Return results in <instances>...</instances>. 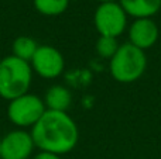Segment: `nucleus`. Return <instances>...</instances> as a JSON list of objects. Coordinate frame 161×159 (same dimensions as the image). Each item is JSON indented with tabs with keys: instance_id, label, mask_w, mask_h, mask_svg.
Returning a JSON list of instances; mask_svg holds the SVG:
<instances>
[{
	"instance_id": "11",
	"label": "nucleus",
	"mask_w": 161,
	"mask_h": 159,
	"mask_svg": "<svg viewBox=\"0 0 161 159\" xmlns=\"http://www.w3.org/2000/svg\"><path fill=\"white\" fill-rule=\"evenodd\" d=\"M38 42L34 38H31L28 35H20L13 41V45H11L13 54L11 55H14L19 59H23L25 62H30L33 59L36 51L38 49Z\"/></svg>"
},
{
	"instance_id": "1",
	"label": "nucleus",
	"mask_w": 161,
	"mask_h": 159,
	"mask_svg": "<svg viewBox=\"0 0 161 159\" xmlns=\"http://www.w3.org/2000/svg\"><path fill=\"white\" fill-rule=\"evenodd\" d=\"M30 132L38 151L51 152L59 156L69 154L79 140L78 126L65 111L47 110Z\"/></svg>"
},
{
	"instance_id": "4",
	"label": "nucleus",
	"mask_w": 161,
	"mask_h": 159,
	"mask_svg": "<svg viewBox=\"0 0 161 159\" xmlns=\"http://www.w3.org/2000/svg\"><path fill=\"white\" fill-rule=\"evenodd\" d=\"M45 111L47 107L40 96L25 93L8 101L6 114L11 124H14L17 128L25 130L33 128Z\"/></svg>"
},
{
	"instance_id": "6",
	"label": "nucleus",
	"mask_w": 161,
	"mask_h": 159,
	"mask_svg": "<svg viewBox=\"0 0 161 159\" xmlns=\"http://www.w3.org/2000/svg\"><path fill=\"white\" fill-rule=\"evenodd\" d=\"M30 66L36 75L42 79H55L65 69V59L61 51L53 45H40L36 51Z\"/></svg>"
},
{
	"instance_id": "12",
	"label": "nucleus",
	"mask_w": 161,
	"mask_h": 159,
	"mask_svg": "<svg viewBox=\"0 0 161 159\" xmlns=\"http://www.w3.org/2000/svg\"><path fill=\"white\" fill-rule=\"evenodd\" d=\"M33 4L34 8L42 16L55 17L67 10L69 0H33Z\"/></svg>"
},
{
	"instance_id": "3",
	"label": "nucleus",
	"mask_w": 161,
	"mask_h": 159,
	"mask_svg": "<svg viewBox=\"0 0 161 159\" xmlns=\"http://www.w3.org/2000/svg\"><path fill=\"white\" fill-rule=\"evenodd\" d=\"M147 69L146 51L139 49L130 42L120 44L119 49L109 59L110 76L119 83H134Z\"/></svg>"
},
{
	"instance_id": "9",
	"label": "nucleus",
	"mask_w": 161,
	"mask_h": 159,
	"mask_svg": "<svg viewBox=\"0 0 161 159\" xmlns=\"http://www.w3.org/2000/svg\"><path fill=\"white\" fill-rule=\"evenodd\" d=\"M126 14L137 18H153L161 10V0H119Z\"/></svg>"
},
{
	"instance_id": "14",
	"label": "nucleus",
	"mask_w": 161,
	"mask_h": 159,
	"mask_svg": "<svg viewBox=\"0 0 161 159\" xmlns=\"http://www.w3.org/2000/svg\"><path fill=\"white\" fill-rule=\"evenodd\" d=\"M33 159H62L59 155L57 154H51V152H42L40 151L38 154H36L33 156Z\"/></svg>"
},
{
	"instance_id": "7",
	"label": "nucleus",
	"mask_w": 161,
	"mask_h": 159,
	"mask_svg": "<svg viewBox=\"0 0 161 159\" xmlns=\"http://www.w3.org/2000/svg\"><path fill=\"white\" fill-rule=\"evenodd\" d=\"M36 149L31 132L23 128L8 131L2 138L0 159H30Z\"/></svg>"
},
{
	"instance_id": "5",
	"label": "nucleus",
	"mask_w": 161,
	"mask_h": 159,
	"mask_svg": "<svg viewBox=\"0 0 161 159\" xmlns=\"http://www.w3.org/2000/svg\"><path fill=\"white\" fill-rule=\"evenodd\" d=\"M127 17L119 2L99 3L93 14L95 28L99 35L117 38L127 30Z\"/></svg>"
},
{
	"instance_id": "10",
	"label": "nucleus",
	"mask_w": 161,
	"mask_h": 159,
	"mask_svg": "<svg viewBox=\"0 0 161 159\" xmlns=\"http://www.w3.org/2000/svg\"><path fill=\"white\" fill-rule=\"evenodd\" d=\"M42 100H44L47 110L67 113L72 104V95L68 87L62 86V85H54L45 92Z\"/></svg>"
},
{
	"instance_id": "17",
	"label": "nucleus",
	"mask_w": 161,
	"mask_h": 159,
	"mask_svg": "<svg viewBox=\"0 0 161 159\" xmlns=\"http://www.w3.org/2000/svg\"><path fill=\"white\" fill-rule=\"evenodd\" d=\"M69 2H71V0H69Z\"/></svg>"
},
{
	"instance_id": "2",
	"label": "nucleus",
	"mask_w": 161,
	"mask_h": 159,
	"mask_svg": "<svg viewBox=\"0 0 161 159\" xmlns=\"http://www.w3.org/2000/svg\"><path fill=\"white\" fill-rule=\"evenodd\" d=\"M30 62L7 55L0 59V97L10 101L28 93L33 83Z\"/></svg>"
},
{
	"instance_id": "16",
	"label": "nucleus",
	"mask_w": 161,
	"mask_h": 159,
	"mask_svg": "<svg viewBox=\"0 0 161 159\" xmlns=\"http://www.w3.org/2000/svg\"><path fill=\"white\" fill-rule=\"evenodd\" d=\"M0 155H2V140H0Z\"/></svg>"
},
{
	"instance_id": "8",
	"label": "nucleus",
	"mask_w": 161,
	"mask_h": 159,
	"mask_svg": "<svg viewBox=\"0 0 161 159\" xmlns=\"http://www.w3.org/2000/svg\"><path fill=\"white\" fill-rule=\"evenodd\" d=\"M129 42L139 49L146 51L156 45L160 37V28L153 18H137L127 27Z\"/></svg>"
},
{
	"instance_id": "15",
	"label": "nucleus",
	"mask_w": 161,
	"mask_h": 159,
	"mask_svg": "<svg viewBox=\"0 0 161 159\" xmlns=\"http://www.w3.org/2000/svg\"><path fill=\"white\" fill-rule=\"evenodd\" d=\"M99 3H109V2H116V0H97Z\"/></svg>"
},
{
	"instance_id": "13",
	"label": "nucleus",
	"mask_w": 161,
	"mask_h": 159,
	"mask_svg": "<svg viewBox=\"0 0 161 159\" xmlns=\"http://www.w3.org/2000/svg\"><path fill=\"white\" fill-rule=\"evenodd\" d=\"M120 44L117 42V38H113V37H103L99 35L96 41V45H95V49H96V54L103 59H110L112 56L116 54V51L119 49Z\"/></svg>"
}]
</instances>
